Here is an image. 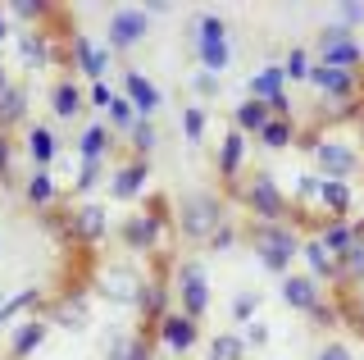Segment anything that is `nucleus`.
<instances>
[{
  "instance_id": "nucleus-36",
  "label": "nucleus",
  "mask_w": 364,
  "mask_h": 360,
  "mask_svg": "<svg viewBox=\"0 0 364 360\" xmlns=\"http://www.w3.org/2000/svg\"><path fill=\"white\" fill-rule=\"evenodd\" d=\"M105 169H109V160H82V169H77V178H73V192H68V201H87L100 183H105Z\"/></svg>"
},
{
  "instance_id": "nucleus-30",
  "label": "nucleus",
  "mask_w": 364,
  "mask_h": 360,
  "mask_svg": "<svg viewBox=\"0 0 364 360\" xmlns=\"http://www.w3.org/2000/svg\"><path fill=\"white\" fill-rule=\"evenodd\" d=\"M18 123H28V87L9 83L0 87V132H14Z\"/></svg>"
},
{
  "instance_id": "nucleus-37",
  "label": "nucleus",
  "mask_w": 364,
  "mask_h": 360,
  "mask_svg": "<svg viewBox=\"0 0 364 360\" xmlns=\"http://www.w3.org/2000/svg\"><path fill=\"white\" fill-rule=\"evenodd\" d=\"M128 146H132L136 160H151V151L159 146V128H155V119H136V123H132V132H128Z\"/></svg>"
},
{
  "instance_id": "nucleus-20",
  "label": "nucleus",
  "mask_w": 364,
  "mask_h": 360,
  "mask_svg": "<svg viewBox=\"0 0 364 360\" xmlns=\"http://www.w3.org/2000/svg\"><path fill=\"white\" fill-rule=\"evenodd\" d=\"M350 210H355V187L337 183V178H318L314 215L318 219H350Z\"/></svg>"
},
{
  "instance_id": "nucleus-40",
  "label": "nucleus",
  "mask_w": 364,
  "mask_h": 360,
  "mask_svg": "<svg viewBox=\"0 0 364 360\" xmlns=\"http://www.w3.org/2000/svg\"><path fill=\"white\" fill-rule=\"evenodd\" d=\"M237 242H242V223H237L232 215H228L219 228L210 233V242H205V251H214V255H223V251H237Z\"/></svg>"
},
{
  "instance_id": "nucleus-29",
  "label": "nucleus",
  "mask_w": 364,
  "mask_h": 360,
  "mask_svg": "<svg viewBox=\"0 0 364 360\" xmlns=\"http://www.w3.org/2000/svg\"><path fill=\"white\" fill-rule=\"evenodd\" d=\"M287 92V78H282L278 64H264V69H255L246 78V100H259V105H269L273 96Z\"/></svg>"
},
{
  "instance_id": "nucleus-48",
  "label": "nucleus",
  "mask_w": 364,
  "mask_h": 360,
  "mask_svg": "<svg viewBox=\"0 0 364 360\" xmlns=\"http://www.w3.org/2000/svg\"><path fill=\"white\" fill-rule=\"evenodd\" d=\"M337 23L346 28V32L364 28V5H355V0H350V5H337Z\"/></svg>"
},
{
  "instance_id": "nucleus-53",
  "label": "nucleus",
  "mask_w": 364,
  "mask_h": 360,
  "mask_svg": "<svg viewBox=\"0 0 364 360\" xmlns=\"http://www.w3.org/2000/svg\"><path fill=\"white\" fill-rule=\"evenodd\" d=\"M0 87H9V73H5V64H0Z\"/></svg>"
},
{
  "instance_id": "nucleus-10",
  "label": "nucleus",
  "mask_w": 364,
  "mask_h": 360,
  "mask_svg": "<svg viewBox=\"0 0 364 360\" xmlns=\"http://www.w3.org/2000/svg\"><path fill=\"white\" fill-rule=\"evenodd\" d=\"M305 83L314 87L328 105H341V110H355L364 105V78L360 73H346V69H328V64H314Z\"/></svg>"
},
{
  "instance_id": "nucleus-2",
  "label": "nucleus",
  "mask_w": 364,
  "mask_h": 360,
  "mask_svg": "<svg viewBox=\"0 0 364 360\" xmlns=\"http://www.w3.org/2000/svg\"><path fill=\"white\" fill-rule=\"evenodd\" d=\"M242 242L250 246V251L259 255V265L269 269V274H291V260L301 255V228L287 219V223H255V219H246L242 223Z\"/></svg>"
},
{
  "instance_id": "nucleus-9",
  "label": "nucleus",
  "mask_w": 364,
  "mask_h": 360,
  "mask_svg": "<svg viewBox=\"0 0 364 360\" xmlns=\"http://www.w3.org/2000/svg\"><path fill=\"white\" fill-rule=\"evenodd\" d=\"M310 55H314V64L346 69V73H360V64H364V46L355 41V32H346L341 23H323V28H318Z\"/></svg>"
},
{
  "instance_id": "nucleus-50",
  "label": "nucleus",
  "mask_w": 364,
  "mask_h": 360,
  "mask_svg": "<svg viewBox=\"0 0 364 360\" xmlns=\"http://www.w3.org/2000/svg\"><path fill=\"white\" fill-rule=\"evenodd\" d=\"M109 100H114V87H109V83H91V87H87V105L109 110Z\"/></svg>"
},
{
  "instance_id": "nucleus-19",
  "label": "nucleus",
  "mask_w": 364,
  "mask_h": 360,
  "mask_svg": "<svg viewBox=\"0 0 364 360\" xmlns=\"http://www.w3.org/2000/svg\"><path fill=\"white\" fill-rule=\"evenodd\" d=\"M155 342L164 346L168 356H187L191 346L200 342V324L187 319V314H178V310H168L164 319H159V329H155Z\"/></svg>"
},
{
  "instance_id": "nucleus-42",
  "label": "nucleus",
  "mask_w": 364,
  "mask_h": 360,
  "mask_svg": "<svg viewBox=\"0 0 364 360\" xmlns=\"http://www.w3.org/2000/svg\"><path fill=\"white\" fill-rule=\"evenodd\" d=\"M210 360H246L242 333H214L210 337Z\"/></svg>"
},
{
  "instance_id": "nucleus-7",
  "label": "nucleus",
  "mask_w": 364,
  "mask_h": 360,
  "mask_svg": "<svg viewBox=\"0 0 364 360\" xmlns=\"http://www.w3.org/2000/svg\"><path fill=\"white\" fill-rule=\"evenodd\" d=\"M191 51L200 60V73L223 78L228 64H232V41H228V23L219 14H200L196 28H191Z\"/></svg>"
},
{
  "instance_id": "nucleus-52",
  "label": "nucleus",
  "mask_w": 364,
  "mask_h": 360,
  "mask_svg": "<svg viewBox=\"0 0 364 360\" xmlns=\"http://www.w3.org/2000/svg\"><path fill=\"white\" fill-rule=\"evenodd\" d=\"M355 132H360V142H364V105H360V115H355ZM364 155V151H360Z\"/></svg>"
},
{
  "instance_id": "nucleus-49",
  "label": "nucleus",
  "mask_w": 364,
  "mask_h": 360,
  "mask_svg": "<svg viewBox=\"0 0 364 360\" xmlns=\"http://www.w3.org/2000/svg\"><path fill=\"white\" fill-rule=\"evenodd\" d=\"M314 360H355V351H350L346 342H337V337H328V342L314 351Z\"/></svg>"
},
{
  "instance_id": "nucleus-44",
  "label": "nucleus",
  "mask_w": 364,
  "mask_h": 360,
  "mask_svg": "<svg viewBox=\"0 0 364 360\" xmlns=\"http://www.w3.org/2000/svg\"><path fill=\"white\" fill-rule=\"evenodd\" d=\"M14 160H18V142L9 132H0V187L14 183Z\"/></svg>"
},
{
  "instance_id": "nucleus-46",
  "label": "nucleus",
  "mask_w": 364,
  "mask_h": 360,
  "mask_svg": "<svg viewBox=\"0 0 364 360\" xmlns=\"http://www.w3.org/2000/svg\"><path fill=\"white\" fill-rule=\"evenodd\" d=\"M242 342H246V351H250V346H255V351H259V346H269V324L264 319H250L246 329H242Z\"/></svg>"
},
{
  "instance_id": "nucleus-24",
  "label": "nucleus",
  "mask_w": 364,
  "mask_h": 360,
  "mask_svg": "<svg viewBox=\"0 0 364 360\" xmlns=\"http://www.w3.org/2000/svg\"><path fill=\"white\" fill-rule=\"evenodd\" d=\"M323 297H328V292L318 287L310 274H296V269H291V274H282V301H287L291 310L310 314V310H314V306H318Z\"/></svg>"
},
{
  "instance_id": "nucleus-18",
  "label": "nucleus",
  "mask_w": 364,
  "mask_h": 360,
  "mask_svg": "<svg viewBox=\"0 0 364 360\" xmlns=\"http://www.w3.org/2000/svg\"><path fill=\"white\" fill-rule=\"evenodd\" d=\"M119 96L132 105V115L136 119H155V110L164 105V92L146 78L141 69H123V87H119Z\"/></svg>"
},
{
  "instance_id": "nucleus-23",
  "label": "nucleus",
  "mask_w": 364,
  "mask_h": 360,
  "mask_svg": "<svg viewBox=\"0 0 364 360\" xmlns=\"http://www.w3.org/2000/svg\"><path fill=\"white\" fill-rule=\"evenodd\" d=\"M355 238H360V233H355V219H318V228H314V242L323 246L333 260H341V255L355 246Z\"/></svg>"
},
{
  "instance_id": "nucleus-28",
  "label": "nucleus",
  "mask_w": 364,
  "mask_h": 360,
  "mask_svg": "<svg viewBox=\"0 0 364 360\" xmlns=\"http://www.w3.org/2000/svg\"><path fill=\"white\" fill-rule=\"evenodd\" d=\"M301 260H305V274H310L318 287H323V283H328V287H337V260H333V255H328L314 238H305V242H301Z\"/></svg>"
},
{
  "instance_id": "nucleus-8",
  "label": "nucleus",
  "mask_w": 364,
  "mask_h": 360,
  "mask_svg": "<svg viewBox=\"0 0 364 360\" xmlns=\"http://www.w3.org/2000/svg\"><path fill=\"white\" fill-rule=\"evenodd\" d=\"M173 301H178V314H187V319H205L210 314V274H205V265L196 255H187V260L173 265Z\"/></svg>"
},
{
  "instance_id": "nucleus-17",
  "label": "nucleus",
  "mask_w": 364,
  "mask_h": 360,
  "mask_svg": "<svg viewBox=\"0 0 364 360\" xmlns=\"http://www.w3.org/2000/svg\"><path fill=\"white\" fill-rule=\"evenodd\" d=\"M18 60L23 69H46V64H68V51L55 46L50 28H28L18 32Z\"/></svg>"
},
{
  "instance_id": "nucleus-45",
  "label": "nucleus",
  "mask_w": 364,
  "mask_h": 360,
  "mask_svg": "<svg viewBox=\"0 0 364 360\" xmlns=\"http://www.w3.org/2000/svg\"><path fill=\"white\" fill-rule=\"evenodd\" d=\"M310 319H314V329H337V324H341L337 301H333V297H323V301H318V306L310 310Z\"/></svg>"
},
{
  "instance_id": "nucleus-21",
  "label": "nucleus",
  "mask_w": 364,
  "mask_h": 360,
  "mask_svg": "<svg viewBox=\"0 0 364 360\" xmlns=\"http://www.w3.org/2000/svg\"><path fill=\"white\" fill-rule=\"evenodd\" d=\"M50 110H55V119H64V123L82 119L87 115V87L77 83L73 73H64L60 83L50 87Z\"/></svg>"
},
{
  "instance_id": "nucleus-5",
  "label": "nucleus",
  "mask_w": 364,
  "mask_h": 360,
  "mask_svg": "<svg viewBox=\"0 0 364 360\" xmlns=\"http://www.w3.org/2000/svg\"><path fill=\"white\" fill-rule=\"evenodd\" d=\"M301 151H310V160L318 169V178H337V183H350V178L364 169V155L360 146L341 142V137H318V132H305V137H296Z\"/></svg>"
},
{
  "instance_id": "nucleus-54",
  "label": "nucleus",
  "mask_w": 364,
  "mask_h": 360,
  "mask_svg": "<svg viewBox=\"0 0 364 360\" xmlns=\"http://www.w3.org/2000/svg\"><path fill=\"white\" fill-rule=\"evenodd\" d=\"M355 233H360V238H364V219H360V223H355Z\"/></svg>"
},
{
  "instance_id": "nucleus-41",
  "label": "nucleus",
  "mask_w": 364,
  "mask_h": 360,
  "mask_svg": "<svg viewBox=\"0 0 364 360\" xmlns=\"http://www.w3.org/2000/svg\"><path fill=\"white\" fill-rule=\"evenodd\" d=\"M205 132H210V115H205V105H182V137H187L191 146H200Z\"/></svg>"
},
{
  "instance_id": "nucleus-47",
  "label": "nucleus",
  "mask_w": 364,
  "mask_h": 360,
  "mask_svg": "<svg viewBox=\"0 0 364 360\" xmlns=\"http://www.w3.org/2000/svg\"><path fill=\"white\" fill-rule=\"evenodd\" d=\"M219 87H223V78H214V73H200V69H196V78H191V92H196L200 100L219 96Z\"/></svg>"
},
{
  "instance_id": "nucleus-32",
  "label": "nucleus",
  "mask_w": 364,
  "mask_h": 360,
  "mask_svg": "<svg viewBox=\"0 0 364 360\" xmlns=\"http://www.w3.org/2000/svg\"><path fill=\"white\" fill-rule=\"evenodd\" d=\"M273 115L269 105H259V100H242V105H232V132H242V137H259V128H264Z\"/></svg>"
},
{
  "instance_id": "nucleus-11",
  "label": "nucleus",
  "mask_w": 364,
  "mask_h": 360,
  "mask_svg": "<svg viewBox=\"0 0 364 360\" xmlns=\"http://www.w3.org/2000/svg\"><path fill=\"white\" fill-rule=\"evenodd\" d=\"M41 319L50 324V329H64V333H82L91 324V292L87 287H64L60 297L46 301Z\"/></svg>"
},
{
  "instance_id": "nucleus-26",
  "label": "nucleus",
  "mask_w": 364,
  "mask_h": 360,
  "mask_svg": "<svg viewBox=\"0 0 364 360\" xmlns=\"http://www.w3.org/2000/svg\"><path fill=\"white\" fill-rule=\"evenodd\" d=\"M23 151H28L32 169H50L55 160H60V137H55V128H46V123H32Z\"/></svg>"
},
{
  "instance_id": "nucleus-22",
  "label": "nucleus",
  "mask_w": 364,
  "mask_h": 360,
  "mask_svg": "<svg viewBox=\"0 0 364 360\" xmlns=\"http://www.w3.org/2000/svg\"><path fill=\"white\" fill-rule=\"evenodd\" d=\"M23 201H28L37 215H46V210L60 206V183H55V169H32L28 178H23Z\"/></svg>"
},
{
  "instance_id": "nucleus-43",
  "label": "nucleus",
  "mask_w": 364,
  "mask_h": 360,
  "mask_svg": "<svg viewBox=\"0 0 364 360\" xmlns=\"http://www.w3.org/2000/svg\"><path fill=\"white\" fill-rule=\"evenodd\" d=\"M259 301H264V297H259V292H237V297H232V324H250V319H255V314H259Z\"/></svg>"
},
{
  "instance_id": "nucleus-16",
  "label": "nucleus",
  "mask_w": 364,
  "mask_h": 360,
  "mask_svg": "<svg viewBox=\"0 0 364 360\" xmlns=\"http://www.w3.org/2000/svg\"><path fill=\"white\" fill-rule=\"evenodd\" d=\"M141 283H146V274L136 265H109L105 274H100V297L114 301V306H132L136 310V297H141Z\"/></svg>"
},
{
  "instance_id": "nucleus-33",
  "label": "nucleus",
  "mask_w": 364,
  "mask_h": 360,
  "mask_svg": "<svg viewBox=\"0 0 364 360\" xmlns=\"http://www.w3.org/2000/svg\"><path fill=\"white\" fill-rule=\"evenodd\" d=\"M109 146H114V137L105 123H87L82 137H77V155L82 160H109Z\"/></svg>"
},
{
  "instance_id": "nucleus-34",
  "label": "nucleus",
  "mask_w": 364,
  "mask_h": 360,
  "mask_svg": "<svg viewBox=\"0 0 364 360\" xmlns=\"http://www.w3.org/2000/svg\"><path fill=\"white\" fill-rule=\"evenodd\" d=\"M360 283H364V238H355V246H350V251L337 260V287H333V292L360 287Z\"/></svg>"
},
{
  "instance_id": "nucleus-1",
  "label": "nucleus",
  "mask_w": 364,
  "mask_h": 360,
  "mask_svg": "<svg viewBox=\"0 0 364 360\" xmlns=\"http://www.w3.org/2000/svg\"><path fill=\"white\" fill-rule=\"evenodd\" d=\"M168 238H173V201H168L164 192H151L141 215H128L119 223L123 251L146 255V260H151L155 251H168Z\"/></svg>"
},
{
  "instance_id": "nucleus-4",
  "label": "nucleus",
  "mask_w": 364,
  "mask_h": 360,
  "mask_svg": "<svg viewBox=\"0 0 364 360\" xmlns=\"http://www.w3.org/2000/svg\"><path fill=\"white\" fill-rule=\"evenodd\" d=\"M237 201L246 206V215L255 223H287L291 219V196L278 187V178L269 169H255L242 187H237Z\"/></svg>"
},
{
  "instance_id": "nucleus-3",
  "label": "nucleus",
  "mask_w": 364,
  "mask_h": 360,
  "mask_svg": "<svg viewBox=\"0 0 364 360\" xmlns=\"http://www.w3.org/2000/svg\"><path fill=\"white\" fill-rule=\"evenodd\" d=\"M228 219V201L219 192H210V187H196V192H182L173 201V233L182 242H196L205 246L210 242V233L219 228Z\"/></svg>"
},
{
  "instance_id": "nucleus-38",
  "label": "nucleus",
  "mask_w": 364,
  "mask_h": 360,
  "mask_svg": "<svg viewBox=\"0 0 364 360\" xmlns=\"http://www.w3.org/2000/svg\"><path fill=\"white\" fill-rule=\"evenodd\" d=\"M282 78H287V83H305V78H310V69H314V55H310V46H291L287 55H282Z\"/></svg>"
},
{
  "instance_id": "nucleus-31",
  "label": "nucleus",
  "mask_w": 364,
  "mask_h": 360,
  "mask_svg": "<svg viewBox=\"0 0 364 360\" xmlns=\"http://www.w3.org/2000/svg\"><path fill=\"white\" fill-rule=\"evenodd\" d=\"M46 310V292L41 287H23V292H14V297H5V306H0V329H5V324H14L18 314H41Z\"/></svg>"
},
{
  "instance_id": "nucleus-55",
  "label": "nucleus",
  "mask_w": 364,
  "mask_h": 360,
  "mask_svg": "<svg viewBox=\"0 0 364 360\" xmlns=\"http://www.w3.org/2000/svg\"><path fill=\"white\" fill-rule=\"evenodd\" d=\"M0 306H5V287H0Z\"/></svg>"
},
{
  "instance_id": "nucleus-6",
  "label": "nucleus",
  "mask_w": 364,
  "mask_h": 360,
  "mask_svg": "<svg viewBox=\"0 0 364 360\" xmlns=\"http://www.w3.org/2000/svg\"><path fill=\"white\" fill-rule=\"evenodd\" d=\"M64 219V246H82V251H96L109 233V210L100 201H64L60 206Z\"/></svg>"
},
{
  "instance_id": "nucleus-13",
  "label": "nucleus",
  "mask_w": 364,
  "mask_h": 360,
  "mask_svg": "<svg viewBox=\"0 0 364 360\" xmlns=\"http://www.w3.org/2000/svg\"><path fill=\"white\" fill-rule=\"evenodd\" d=\"M246 137L228 128L219 137V155H214V169H219V187H223V201H237V187H242V169H246Z\"/></svg>"
},
{
  "instance_id": "nucleus-12",
  "label": "nucleus",
  "mask_w": 364,
  "mask_h": 360,
  "mask_svg": "<svg viewBox=\"0 0 364 360\" xmlns=\"http://www.w3.org/2000/svg\"><path fill=\"white\" fill-rule=\"evenodd\" d=\"M109 41H105V51L109 55H123V51H136L146 41V32H151V18H146V9L141 5H123V9H114L109 14Z\"/></svg>"
},
{
  "instance_id": "nucleus-51",
  "label": "nucleus",
  "mask_w": 364,
  "mask_h": 360,
  "mask_svg": "<svg viewBox=\"0 0 364 360\" xmlns=\"http://www.w3.org/2000/svg\"><path fill=\"white\" fill-rule=\"evenodd\" d=\"M9 41V18H5V9H0V46Z\"/></svg>"
},
{
  "instance_id": "nucleus-15",
  "label": "nucleus",
  "mask_w": 364,
  "mask_h": 360,
  "mask_svg": "<svg viewBox=\"0 0 364 360\" xmlns=\"http://www.w3.org/2000/svg\"><path fill=\"white\" fill-rule=\"evenodd\" d=\"M105 183H109V201L132 206V201L146 196V183H151V160H136V155H128V160L114 169Z\"/></svg>"
},
{
  "instance_id": "nucleus-35",
  "label": "nucleus",
  "mask_w": 364,
  "mask_h": 360,
  "mask_svg": "<svg viewBox=\"0 0 364 360\" xmlns=\"http://www.w3.org/2000/svg\"><path fill=\"white\" fill-rule=\"evenodd\" d=\"M296 137H301V132H296V119H269L255 142L264 146V151H287V146H296Z\"/></svg>"
},
{
  "instance_id": "nucleus-39",
  "label": "nucleus",
  "mask_w": 364,
  "mask_h": 360,
  "mask_svg": "<svg viewBox=\"0 0 364 360\" xmlns=\"http://www.w3.org/2000/svg\"><path fill=\"white\" fill-rule=\"evenodd\" d=\"M132 123H136L132 105H128V100H123L119 92H114L109 110H105V128H109V137H114V132H119V137H128V132H132Z\"/></svg>"
},
{
  "instance_id": "nucleus-25",
  "label": "nucleus",
  "mask_w": 364,
  "mask_h": 360,
  "mask_svg": "<svg viewBox=\"0 0 364 360\" xmlns=\"http://www.w3.org/2000/svg\"><path fill=\"white\" fill-rule=\"evenodd\" d=\"M46 337H50V324H46L41 314L14 324V337H9V360H28L32 351H41V346H46Z\"/></svg>"
},
{
  "instance_id": "nucleus-14",
  "label": "nucleus",
  "mask_w": 364,
  "mask_h": 360,
  "mask_svg": "<svg viewBox=\"0 0 364 360\" xmlns=\"http://www.w3.org/2000/svg\"><path fill=\"white\" fill-rule=\"evenodd\" d=\"M68 64H73V73H82L87 83H105L114 55L105 46H96L87 32H73V37H68Z\"/></svg>"
},
{
  "instance_id": "nucleus-27",
  "label": "nucleus",
  "mask_w": 364,
  "mask_h": 360,
  "mask_svg": "<svg viewBox=\"0 0 364 360\" xmlns=\"http://www.w3.org/2000/svg\"><path fill=\"white\" fill-rule=\"evenodd\" d=\"M105 360H155V342L141 333H114L105 337Z\"/></svg>"
}]
</instances>
